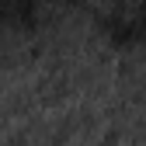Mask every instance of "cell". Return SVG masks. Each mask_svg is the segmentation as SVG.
Returning a JSON list of instances; mask_svg holds the SVG:
<instances>
[{
    "label": "cell",
    "instance_id": "cell-1",
    "mask_svg": "<svg viewBox=\"0 0 146 146\" xmlns=\"http://www.w3.org/2000/svg\"><path fill=\"white\" fill-rule=\"evenodd\" d=\"M98 31L111 49H146V0H118L98 17Z\"/></svg>",
    "mask_w": 146,
    "mask_h": 146
},
{
    "label": "cell",
    "instance_id": "cell-2",
    "mask_svg": "<svg viewBox=\"0 0 146 146\" xmlns=\"http://www.w3.org/2000/svg\"><path fill=\"white\" fill-rule=\"evenodd\" d=\"M45 0H0V35L4 31H35L42 25Z\"/></svg>",
    "mask_w": 146,
    "mask_h": 146
}]
</instances>
